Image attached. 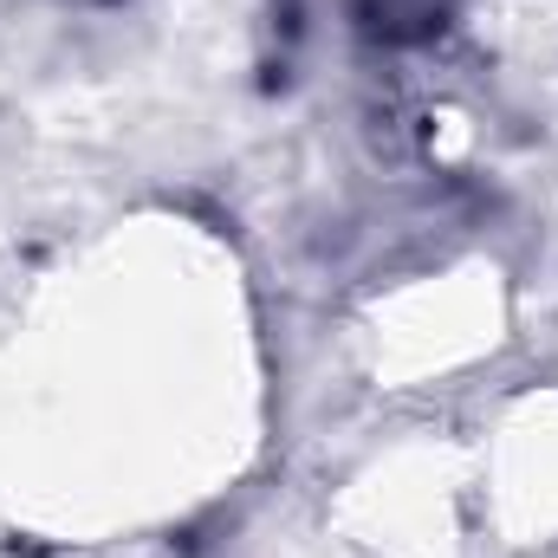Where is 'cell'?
I'll use <instances>...</instances> for the list:
<instances>
[{"label":"cell","mask_w":558,"mask_h":558,"mask_svg":"<svg viewBox=\"0 0 558 558\" xmlns=\"http://www.w3.org/2000/svg\"><path fill=\"white\" fill-rule=\"evenodd\" d=\"M448 13H454V0H357V26L390 46H416L428 33H441Z\"/></svg>","instance_id":"obj_1"}]
</instances>
